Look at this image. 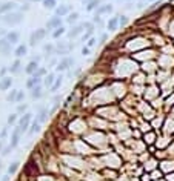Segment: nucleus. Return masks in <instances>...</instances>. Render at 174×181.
I'll use <instances>...</instances> for the list:
<instances>
[{
  "label": "nucleus",
  "mask_w": 174,
  "mask_h": 181,
  "mask_svg": "<svg viewBox=\"0 0 174 181\" xmlns=\"http://www.w3.org/2000/svg\"><path fill=\"white\" fill-rule=\"evenodd\" d=\"M71 11H73V6H71V5H60V6H56V8H54V12H56L57 17H65V16H68Z\"/></svg>",
  "instance_id": "f8f14e48"
},
{
  "label": "nucleus",
  "mask_w": 174,
  "mask_h": 181,
  "mask_svg": "<svg viewBox=\"0 0 174 181\" xmlns=\"http://www.w3.org/2000/svg\"><path fill=\"white\" fill-rule=\"evenodd\" d=\"M48 115H49V109L45 108V106H42V108L39 109L37 115H36V120H37L39 123H45V121L48 120Z\"/></svg>",
  "instance_id": "dca6fc26"
},
{
  "label": "nucleus",
  "mask_w": 174,
  "mask_h": 181,
  "mask_svg": "<svg viewBox=\"0 0 174 181\" xmlns=\"http://www.w3.org/2000/svg\"><path fill=\"white\" fill-rule=\"evenodd\" d=\"M110 12H113V5L103 3V5H100V6H97V8L94 9V16L102 17L103 14H110Z\"/></svg>",
  "instance_id": "9b49d317"
},
{
  "label": "nucleus",
  "mask_w": 174,
  "mask_h": 181,
  "mask_svg": "<svg viewBox=\"0 0 174 181\" xmlns=\"http://www.w3.org/2000/svg\"><path fill=\"white\" fill-rule=\"evenodd\" d=\"M46 35H48V31H46L45 28H39V29L33 31L31 35H30V42H28V45H30V46H36V45H39L40 42H43V40H45Z\"/></svg>",
  "instance_id": "f03ea898"
},
{
  "label": "nucleus",
  "mask_w": 174,
  "mask_h": 181,
  "mask_svg": "<svg viewBox=\"0 0 174 181\" xmlns=\"http://www.w3.org/2000/svg\"><path fill=\"white\" fill-rule=\"evenodd\" d=\"M106 28H108L111 32L116 31V29L119 28V16H117V17H111V19L108 20V23H106Z\"/></svg>",
  "instance_id": "b1692460"
},
{
  "label": "nucleus",
  "mask_w": 174,
  "mask_h": 181,
  "mask_svg": "<svg viewBox=\"0 0 174 181\" xmlns=\"http://www.w3.org/2000/svg\"><path fill=\"white\" fill-rule=\"evenodd\" d=\"M63 34H66V28L63 26V25H62V26H59V28H56V29H52V31H51V37L54 38V40L60 38Z\"/></svg>",
  "instance_id": "5701e85b"
},
{
  "label": "nucleus",
  "mask_w": 174,
  "mask_h": 181,
  "mask_svg": "<svg viewBox=\"0 0 174 181\" xmlns=\"http://www.w3.org/2000/svg\"><path fill=\"white\" fill-rule=\"evenodd\" d=\"M39 131H40V123H39L37 120H33L31 124H30V129H28V134H30V135H34V134L39 132Z\"/></svg>",
  "instance_id": "bb28decb"
},
{
  "label": "nucleus",
  "mask_w": 174,
  "mask_h": 181,
  "mask_svg": "<svg viewBox=\"0 0 174 181\" xmlns=\"http://www.w3.org/2000/svg\"><path fill=\"white\" fill-rule=\"evenodd\" d=\"M102 2H103V0H91V2L86 5V11H88V12H92V11H94L97 6H100V5H102Z\"/></svg>",
  "instance_id": "c85d7f7f"
},
{
  "label": "nucleus",
  "mask_w": 174,
  "mask_h": 181,
  "mask_svg": "<svg viewBox=\"0 0 174 181\" xmlns=\"http://www.w3.org/2000/svg\"><path fill=\"white\" fill-rule=\"evenodd\" d=\"M14 9H17V3H14V2H2L0 3V16L6 14V12H9V11H14Z\"/></svg>",
  "instance_id": "2eb2a0df"
},
{
  "label": "nucleus",
  "mask_w": 174,
  "mask_h": 181,
  "mask_svg": "<svg viewBox=\"0 0 174 181\" xmlns=\"http://www.w3.org/2000/svg\"><path fill=\"white\" fill-rule=\"evenodd\" d=\"M17 120H19V115L17 114H11L9 117H8V120H6V126H14V124H17Z\"/></svg>",
  "instance_id": "2f4dec72"
},
{
  "label": "nucleus",
  "mask_w": 174,
  "mask_h": 181,
  "mask_svg": "<svg viewBox=\"0 0 174 181\" xmlns=\"http://www.w3.org/2000/svg\"><path fill=\"white\" fill-rule=\"evenodd\" d=\"M16 94H17V89H12L11 92L6 95V101H9V103H14V100H16Z\"/></svg>",
  "instance_id": "c9c22d12"
},
{
  "label": "nucleus",
  "mask_w": 174,
  "mask_h": 181,
  "mask_svg": "<svg viewBox=\"0 0 174 181\" xmlns=\"http://www.w3.org/2000/svg\"><path fill=\"white\" fill-rule=\"evenodd\" d=\"M42 58H43L42 55H34L31 60H33V61H36V63H40V60H42Z\"/></svg>",
  "instance_id": "de8ad7c7"
},
{
  "label": "nucleus",
  "mask_w": 174,
  "mask_h": 181,
  "mask_svg": "<svg viewBox=\"0 0 174 181\" xmlns=\"http://www.w3.org/2000/svg\"><path fill=\"white\" fill-rule=\"evenodd\" d=\"M8 134H9V126H5L3 129H2V132H0V140H6V137H8Z\"/></svg>",
  "instance_id": "4c0bfd02"
},
{
  "label": "nucleus",
  "mask_w": 174,
  "mask_h": 181,
  "mask_svg": "<svg viewBox=\"0 0 174 181\" xmlns=\"http://www.w3.org/2000/svg\"><path fill=\"white\" fill-rule=\"evenodd\" d=\"M40 3H42L45 9H54L57 6V0H42Z\"/></svg>",
  "instance_id": "cd10ccee"
},
{
  "label": "nucleus",
  "mask_w": 174,
  "mask_h": 181,
  "mask_svg": "<svg viewBox=\"0 0 174 181\" xmlns=\"http://www.w3.org/2000/svg\"><path fill=\"white\" fill-rule=\"evenodd\" d=\"M30 95L33 100H39V98H42L45 95V90H43V85H37L34 86L31 90H30Z\"/></svg>",
  "instance_id": "4468645a"
},
{
  "label": "nucleus",
  "mask_w": 174,
  "mask_h": 181,
  "mask_svg": "<svg viewBox=\"0 0 174 181\" xmlns=\"http://www.w3.org/2000/svg\"><path fill=\"white\" fill-rule=\"evenodd\" d=\"M96 45H97V38H96L94 35H92V37H89V38H88V40H86V45H85V46L91 49L92 46H96Z\"/></svg>",
  "instance_id": "f704fd0d"
},
{
  "label": "nucleus",
  "mask_w": 174,
  "mask_h": 181,
  "mask_svg": "<svg viewBox=\"0 0 174 181\" xmlns=\"http://www.w3.org/2000/svg\"><path fill=\"white\" fill-rule=\"evenodd\" d=\"M92 32H94V31H86V32H83L82 35H80V40H82V42H86L89 37H92Z\"/></svg>",
  "instance_id": "58836bf2"
},
{
  "label": "nucleus",
  "mask_w": 174,
  "mask_h": 181,
  "mask_svg": "<svg viewBox=\"0 0 174 181\" xmlns=\"http://www.w3.org/2000/svg\"><path fill=\"white\" fill-rule=\"evenodd\" d=\"M2 167H3V166H2V161H0V171H2Z\"/></svg>",
  "instance_id": "5fc2aeb1"
},
{
  "label": "nucleus",
  "mask_w": 174,
  "mask_h": 181,
  "mask_svg": "<svg viewBox=\"0 0 174 181\" xmlns=\"http://www.w3.org/2000/svg\"><path fill=\"white\" fill-rule=\"evenodd\" d=\"M150 2H154V0H150Z\"/></svg>",
  "instance_id": "6e6d98bb"
},
{
  "label": "nucleus",
  "mask_w": 174,
  "mask_h": 181,
  "mask_svg": "<svg viewBox=\"0 0 174 181\" xmlns=\"http://www.w3.org/2000/svg\"><path fill=\"white\" fill-rule=\"evenodd\" d=\"M74 63H76V60H74L73 57H70V55L60 57V60L57 61V64H56V68H54V69H56V72H65V71L71 69Z\"/></svg>",
  "instance_id": "7ed1b4c3"
},
{
  "label": "nucleus",
  "mask_w": 174,
  "mask_h": 181,
  "mask_svg": "<svg viewBox=\"0 0 174 181\" xmlns=\"http://www.w3.org/2000/svg\"><path fill=\"white\" fill-rule=\"evenodd\" d=\"M63 25V20H62V17H57V16H52L48 22H46V26H45V29L46 31H52V29H56V28H59V26H62Z\"/></svg>",
  "instance_id": "0eeeda50"
},
{
  "label": "nucleus",
  "mask_w": 174,
  "mask_h": 181,
  "mask_svg": "<svg viewBox=\"0 0 174 181\" xmlns=\"http://www.w3.org/2000/svg\"><path fill=\"white\" fill-rule=\"evenodd\" d=\"M22 60L20 58H16L14 61H12V64H11V66L8 68V72H11L12 75H16V74H19L20 71H22Z\"/></svg>",
  "instance_id": "a211bd4d"
},
{
  "label": "nucleus",
  "mask_w": 174,
  "mask_h": 181,
  "mask_svg": "<svg viewBox=\"0 0 174 181\" xmlns=\"http://www.w3.org/2000/svg\"><path fill=\"white\" fill-rule=\"evenodd\" d=\"M54 80H56V72H48V74L43 77V79H42V85H43V88L49 89L51 85L54 83Z\"/></svg>",
  "instance_id": "f3484780"
},
{
  "label": "nucleus",
  "mask_w": 174,
  "mask_h": 181,
  "mask_svg": "<svg viewBox=\"0 0 174 181\" xmlns=\"http://www.w3.org/2000/svg\"><path fill=\"white\" fill-rule=\"evenodd\" d=\"M63 85V77L62 75H56V80H54V83L51 85V88H49V92H52V94H56L57 90L60 89V86Z\"/></svg>",
  "instance_id": "4be33fe9"
},
{
  "label": "nucleus",
  "mask_w": 174,
  "mask_h": 181,
  "mask_svg": "<svg viewBox=\"0 0 174 181\" xmlns=\"http://www.w3.org/2000/svg\"><path fill=\"white\" fill-rule=\"evenodd\" d=\"M73 49H74V45L71 43H66V42H59L56 45V55L59 57H66V55H70L73 52Z\"/></svg>",
  "instance_id": "39448f33"
},
{
  "label": "nucleus",
  "mask_w": 174,
  "mask_h": 181,
  "mask_svg": "<svg viewBox=\"0 0 174 181\" xmlns=\"http://www.w3.org/2000/svg\"><path fill=\"white\" fill-rule=\"evenodd\" d=\"M92 23H94V25H99L100 28L103 26V22H102V19H100V17H97V16H94V17H92Z\"/></svg>",
  "instance_id": "79ce46f5"
},
{
  "label": "nucleus",
  "mask_w": 174,
  "mask_h": 181,
  "mask_svg": "<svg viewBox=\"0 0 174 181\" xmlns=\"http://www.w3.org/2000/svg\"><path fill=\"white\" fill-rule=\"evenodd\" d=\"M60 98H62L60 95H56L54 98H52V103H54V105H59V101H60Z\"/></svg>",
  "instance_id": "09e8293b"
},
{
  "label": "nucleus",
  "mask_w": 174,
  "mask_h": 181,
  "mask_svg": "<svg viewBox=\"0 0 174 181\" xmlns=\"http://www.w3.org/2000/svg\"><path fill=\"white\" fill-rule=\"evenodd\" d=\"M25 112H28V105H26V103H19L16 114H17V115H23Z\"/></svg>",
  "instance_id": "473e14b6"
},
{
  "label": "nucleus",
  "mask_w": 174,
  "mask_h": 181,
  "mask_svg": "<svg viewBox=\"0 0 174 181\" xmlns=\"http://www.w3.org/2000/svg\"><path fill=\"white\" fill-rule=\"evenodd\" d=\"M3 147H5V141H3V140H0V152L3 150Z\"/></svg>",
  "instance_id": "8fccbe9b"
},
{
  "label": "nucleus",
  "mask_w": 174,
  "mask_h": 181,
  "mask_svg": "<svg viewBox=\"0 0 174 181\" xmlns=\"http://www.w3.org/2000/svg\"><path fill=\"white\" fill-rule=\"evenodd\" d=\"M30 8H31V5H30V3H23V5H20V6H19V11L25 14L26 11H30Z\"/></svg>",
  "instance_id": "a19ab883"
},
{
  "label": "nucleus",
  "mask_w": 174,
  "mask_h": 181,
  "mask_svg": "<svg viewBox=\"0 0 174 181\" xmlns=\"http://www.w3.org/2000/svg\"><path fill=\"white\" fill-rule=\"evenodd\" d=\"M23 100H25V92H23V90H20V89H17V94H16L14 103H22Z\"/></svg>",
  "instance_id": "72a5a7b5"
},
{
  "label": "nucleus",
  "mask_w": 174,
  "mask_h": 181,
  "mask_svg": "<svg viewBox=\"0 0 174 181\" xmlns=\"http://www.w3.org/2000/svg\"><path fill=\"white\" fill-rule=\"evenodd\" d=\"M52 55H56V45L54 43H46L43 46V58L48 61V58H51Z\"/></svg>",
  "instance_id": "ddd939ff"
},
{
  "label": "nucleus",
  "mask_w": 174,
  "mask_h": 181,
  "mask_svg": "<svg viewBox=\"0 0 174 181\" xmlns=\"http://www.w3.org/2000/svg\"><path fill=\"white\" fill-rule=\"evenodd\" d=\"M106 40H108V34H102V35H100L99 43H100V45H103V43H106Z\"/></svg>",
  "instance_id": "c03bdc74"
},
{
  "label": "nucleus",
  "mask_w": 174,
  "mask_h": 181,
  "mask_svg": "<svg viewBox=\"0 0 174 181\" xmlns=\"http://www.w3.org/2000/svg\"><path fill=\"white\" fill-rule=\"evenodd\" d=\"M30 2H42V0H30Z\"/></svg>",
  "instance_id": "864d4df0"
},
{
  "label": "nucleus",
  "mask_w": 174,
  "mask_h": 181,
  "mask_svg": "<svg viewBox=\"0 0 174 181\" xmlns=\"http://www.w3.org/2000/svg\"><path fill=\"white\" fill-rule=\"evenodd\" d=\"M11 86H12V79H11V77L5 75V77L0 79V90H8V89H11Z\"/></svg>",
  "instance_id": "412c9836"
},
{
  "label": "nucleus",
  "mask_w": 174,
  "mask_h": 181,
  "mask_svg": "<svg viewBox=\"0 0 174 181\" xmlns=\"http://www.w3.org/2000/svg\"><path fill=\"white\" fill-rule=\"evenodd\" d=\"M57 61H59V58L57 57H52V58H49V66L48 68H56V64H57Z\"/></svg>",
  "instance_id": "37998d69"
},
{
  "label": "nucleus",
  "mask_w": 174,
  "mask_h": 181,
  "mask_svg": "<svg viewBox=\"0 0 174 181\" xmlns=\"http://www.w3.org/2000/svg\"><path fill=\"white\" fill-rule=\"evenodd\" d=\"M80 2H82V3H83V5H88V3H89V2H91V0H80Z\"/></svg>",
  "instance_id": "603ef678"
},
{
  "label": "nucleus",
  "mask_w": 174,
  "mask_h": 181,
  "mask_svg": "<svg viewBox=\"0 0 174 181\" xmlns=\"http://www.w3.org/2000/svg\"><path fill=\"white\" fill-rule=\"evenodd\" d=\"M19 166H20V161H14V163H11L8 166V175H14L17 171H19Z\"/></svg>",
  "instance_id": "c756f323"
},
{
  "label": "nucleus",
  "mask_w": 174,
  "mask_h": 181,
  "mask_svg": "<svg viewBox=\"0 0 174 181\" xmlns=\"http://www.w3.org/2000/svg\"><path fill=\"white\" fill-rule=\"evenodd\" d=\"M37 68H39V63H36V61H33V60H31V61L25 66V72L28 74V75H33V74L37 71Z\"/></svg>",
  "instance_id": "393cba45"
},
{
  "label": "nucleus",
  "mask_w": 174,
  "mask_h": 181,
  "mask_svg": "<svg viewBox=\"0 0 174 181\" xmlns=\"http://www.w3.org/2000/svg\"><path fill=\"white\" fill-rule=\"evenodd\" d=\"M48 74V68H43V66H39L37 68V71L33 74V75H36V77H39V79H43V77Z\"/></svg>",
  "instance_id": "7c9ffc66"
},
{
  "label": "nucleus",
  "mask_w": 174,
  "mask_h": 181,
  "mask_svg": "<svg viewBox=\"0 0 174 181\" xmlns=\"http://www.w3.org/2000/svg\"><path fill=\"white\" fill-rule=\"evenodd\" d=\"M31 121H33V114H31V112H25L23 115H20V117H19V120H17V126L20 127L22 134L28 132Z\"/></svg>",
  "instance_id": "20e7f679"
},
{
  "label": "nucleus",
  "mask_w": 174,
  "mask_h": 181,
  "mask_svg": "<svg viewBox=\"0 0 174 181\" xmlns=\"http://www.w3.org/2000/svg\"><path fill=\"white\" fill-rule=\"evenodd\" d=\"M37 85H42V79H39V77H36V75H30V79L26 80V83H25V86H26L28 90H31Z\"/></svg>",
  "instance_id": "6ab92c4d"
},
{
  "label": "nucleus",
  "mask_w": 174,
  "mask_h": 181,
  "mask_svg": "<svg viewBox=\"0 0 174 181\" xmlns=\"http://www.w3.org/2000/svg\"><path fill=\"white\" fill-rule=\"evenodd\" d=\"M66 34H68V38H70V40H73V38H77L79 35H82V34H83V25H82V23H76V25H73L71 29L66 32Z\"/></svg>",
  "instance_id": "423d86ee"
},
{
  "label": "nucleus",
  "mask_w": 174,
  "mask_h": 181,
  "mask_svg": "<svg viewBox=\"0 0 174 181\" xmlns=\"http://www.w3.org/2000/svg\"><path fill=\"white\" fill-rule=\"evenodd\" d=\"M12 150H14V147L8 144V146H5V147H3V150L0 152V153H2V157H8V155H9V153H11Z\"/></svg>",
  "instance_id": "e433bc0d"
},
{
  "label": "nucleus",
  "mask_w": 174,
  "mask_h": 181,
  "mask_svg": "<svg viewBox=\"0 0 174 181\" xmlns=\"http://www.w3.org/2000/svg\"><path fill=\"white\" fill-rule=\"evenodd\" d=\"M5 38H6V42L9 45L14 46V45H17L20 42V32L19 31H9V32L5 34Z\"/></svg>",
  "instance_id": "9d476101"
},
{
  "label": "nucleus",
  "mask_w": 174,
  "mask_h": 181,
  "mask_svg": "<svg viewBox=\"0 0 174 181\" xmlns=\"http://www.w3.org/2000/svg\"><path fill=\"white\" fill-rule=\"evenodd\" d=\"M79 12H76V11H71L70 14H68V17H66V23L68 25H76L77 23V20H79Z\"/></svg>",
  "instance_id": "a878e982"
},
{
  "label": "nucleus",
  "mask_w": 174,
  "mask_h": 181,
  "mask_svg": "<svg viewBox=\"0 0 174 181\" xmlns=\"http://www.w3.org/2000/svg\"><path fill=\"white\" fill-rule=\"evenodd\" d=\"M25 19V14L23 12H20L19 9H14V11H9L6 12V14L0 16V20H2L6 26H17V25H20Z\"/></svg>",
  "instance_id": "f257e3e1"
},
{
  "label": "nucleus",
  "mask_w": 174,
  "mask_h": 181,
  "mask_svg": "<svg viewBox=\"0 0 174 181\" xmlns=\"http://www.w3.org/2000/svg\"><path fill=\"white\" fill-rule=\"evenodd\" d=\"M128 25V19L125 16H119V26H126Z\"/></svg>",
  "instance_id": "ea45409f"
},
{
  "label": "nucleus",
  "mask_w": 174,
  "mask_h": 181,
  "mask_svg": "<svg viewBox=\"0 0 174 181\" xmlns=\"http://www.w3.org/2000/svg\"><path fill=\"white\" fill-rule=\"evenodd\" d=\"M89 52H91V49H89V48H86V46L82 48V55H83V57H85V55H89Z\"/></svg>",
  "instance_id": "a18cd8bd"
},
{
  "label": "nucleus",
  "mask_w": 174,
  "mask_h": 181,
  "mask_svg": "<svg viewBox=\"0 0 174 181\" xmlns=\"http://www.w3.org/2000/svg\"><path fill=\"white\" fill-rule=\"evenodd\" d=\"M11 51H12V45H9L6 42L5 37H0V54L3 57H8L11 54Z\"/></svg>",
  "instance_id": "1a4fd4ad"
},
{
  "label": "nucleus",
  "mask_w": 174,
  "mask_h": 181,
  "mask_svg": "<svg viewBox=\"0 0 174 181\" xmlns=\"http://www.w3.org/2000/svg\"><path fill=\"white\" fill-rule=\"evenodd\" d=\"M12 52H14L16 58H22V57H25L26 54H28V46L26 45H17Z\"/></svg>",
  "instance_id": "aec40b11"
},
{
  "label": "nucleus",
  "mask_w": 174,
  "mask_h": 181,
  "mask_svg": "<svg viewBox=\"0 0 174 181\" xmlns=\"http://www.w3.org/2000/svg\"><path fill=\"white\" fill-rule=\"evenodd\" d=\"M22 131H20V127L19 126H16L14 127V131L11 132V143H9V146H12V147H17L19 146V143H20V138H22Z\"/></svg>",
  "instance_id": "6e6552de"
},
{
  "label": "nucleus",
  "mask_w": 174,
  "mask_h": 181,
  "mask_svg": "<svg viewBox=\"0 0 174 181\" xmlns=\"http://www.w3.org/2000/svg\"><path fill=\"white\" fill-rule=\"evenodd\" d=\"M6 72H8V68H6V66L0 68V79H2V77H5V75H6Z\"/></svg>",
  "instance_id": "49530a36"
},
{
  "label": "nucleus",
  "mask_w": 174,
  "mask_h": 181,
  "mask_svg": "<svg viewBox=\"0 0 174 181\" xmlns=\"http://www.w3.org/2000/svg\"><path fill=\"white\" fill-rule=\"evenodd\" d=\"M0 3H2V2H0Z\"/></svg>",
  "instance_id": "4d7b16f0"
},
{
  "label": "nucleus",
  "mask_w": 174,
  "mask_h": 181,
  "mask_svg": "<svg viewBox=\"0 0 174 181\" xmlns=\"http://www.w3.org/2000/svg\"><path fill=\"white\" fill-rule=\"evenodd\" d=\"M9 177H11V175H8V174L3 175V177H2V181H9Z\"/></svg>",
  "instance_id": "3c124183"
}]
</instances>
